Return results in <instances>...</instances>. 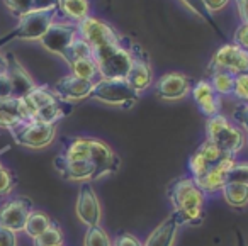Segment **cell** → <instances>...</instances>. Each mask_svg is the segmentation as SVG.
I'll return each instance as SVG.
<instances>
[{"label":"cell","instance_id":"cell-1","mask_svg":"<svg viewBox=\"0 0 248 246\" xmlns=\"http://www.w3.org/2000/svg\"><path fill=\"white\" fill-rule=\"evenodd\" d=\"M169 199L179 226H199L206 217V194L190 177H179L169 185Z\"/></svg>","mask_w":248,"mask_h":246},{"label":"cell","instance_id":"cell-2","mask_svg":"<svg viewBox=\"0 0 248 246\" xmlns=\"http://www.w3.org/2000/svg\"><path fill=\"white\" fill-rule=\"evenodd\" d=\"M92 56L97 63L99 78L126 80L133 65V51L126 48L121 39L102 48L92 49Z\"/></svg>","mask_w":248,"mask_h":246},{"label":"cell","instance_id":"cell-3","mask_svg":"<svg viewBox=\"0 0 248 246\" xmlns=\"http://www.w3.org/2000/svg\"><path fill=\"white\" fill-rule=\"evenodd\" d=\"M206 134V139L213 141L224 154H230V156H234L245 146V134L241 133V129L231 124L221 114L207 119Z\"/></svg>","mask_w":248,"mask_h":246},{"label":"cell","instance_id":"cell-4","mask_svg":"<svg viewBox=\"0 0 248 246\" xmlns=\"http://www.w3.org/2000/svg\"><path fill=\"white\" fill-rule=\"evenodd\" d=\"M90 99L97 100V102L107 104V106L131 109L138 102L140 93L136 90H133L126 80L99 78L97 82H93Z\"/></svg>","mask_w":248,"mask_h":246},{"label":"cell","instance_id":"cell-5","mask_svg":"<svg viewBox=\"0 0 248 246\" xmlns=\"http://www.w3.org/2000/svg\"><path fill=\"white\" fill-rule=\"evenodd\" d=\"M56 14H58V7L28 12V14L19 19V26L14 29V32H11L7 38H4L0 41V46H2V43L9 41L11 38L28 39V41L41 39L46 34V31L51 28L53 22H55Z\"/></svg>","mask_w":248,"mask_h":246},{"label":"cell","instance_id":"cell-6","mask_svg":"<svg viewBox=\"0 0 248 246\" xmlns=\"http://www.w3.org/2000/svg\"><path fill=\"white\" fill-rule=\"evenodd\" d=\"M12 138L17 144L32 150H41L53 143L56 136L55 124H46L41 121H28V123L19 124L17 127L11 131Z\"/></svg>","mask_w":248,"mask_h":246},{"label":"cell","instance_id":"cell-7","mask_svg":"<svg viewBox=\"0 0 248 246\" xmlns=\"http://www.w3.org/2000/svg\"><path fill=\"white\" fill-rule=\"evenodd\" d=\"M230 72L233 75H240V73L248 72V53L243 51L240 46L233 45H224L223 48H219L214 53L213 60H211L207 72Z\"/></svg>","mask_w":248,"mask_h":246},{"label":"cell","instance_id":"cell-8","mask_svg":"<svg viewBox=\"0 0 248 246\" xmlns=\"http://www.w3.org/2000/svg\"><path fill=\"white\" fill-rule=\"evenodd\" d=\"M77 31H78V36L90 46L92 49L102 48L106 45H110V43L119 41V36L117 32L110 28L109 24H106L104 21L97 17H85L83 21H80L77 24Z\"/></svg>","mask_w":248,"mask_h":246},{"label":"cell","instance_id":"cell-9","mask_svg":"<svg viewBox=\"0 0 248 246\" xmlns=\"http://www.w3.org/2000/svg\"><path fill=\"white\" fill-rule=\"evenodd\" d=\"M32 212V202L28 197H14L0 205V226L14 232L24 231L26 221Z\"/></svg>","mask_w":248,"mask_h":246},{"label":"cell","instance_id":"cell-10","mask_svg":"<svg viewBox=\"0 0 248 246\" xmlns=\"http://www.w3.org/2000/svg\"><path fill=\"white\" fill-rule=\"evenodd\" d=\"M75 212H77V215H78V219L87 226V228L100 226L102 209H100L99 197H97V194L93 192V188L90 187L89 182H85V184L78 188Z\"/></svg>","mask_w":248,"mask_h":246},{"label":"cell","instance_id":"cell-11","mask_svg":"<svg viewBox=\"0 0 248 246\" xmlns=\"http://www.w3.org/2000/svg\"><path fill=\"white\" fill-rule=\"evenodd\" d=\"M78 38V31H77V24H70V22H53L51 28L46 31L39 41L48 51L55 53V55L63 56V53L68 49L75 39Z\"/></svg>","mask_w":248,"mask_h":246},{"label":"cell","instance_id":"cell-12","mask_svg":"<svg viewBox=\"0 0 248 246\" xmlns=\"http://www.w3.org/2000/svg\"><path fill=\"white\" fill-rule=\"evenodd\" d=\"M190 90H192L190 78L179 72L165 73L155 83V95L162 100H180Z\"/></svg>","mask_w":248,"mask_h":246},{"label":"cell","instance_id":"cell-13","mask_svg":"<svg viewBox=\"0 0 248 246\" xmlns=\"http://www.w3.org/2000/svg\"><path fill=\"white\" fill-rule=\"evenodd\" d=\"M234 165H236L234 156L226 154L223 160H219L216 165H213V167L207 170V173L204 175V177H201L199 180H194V182L199 185V188L206 195L221 192L224 185H226V182H228V173H230V170L234 167Z\"/></svg>","mask_w":248,"mask_h":246},{"label":"cell","instance_id":"cell-14","mask_svg":"<svg viewBox=\"0 0 248 246\" xmlns=\"http://www.w3.org/2000/svg\"><path fill=\"white\" fill-rule=\"evenodd\" d=\"M93 89V82L89 80H82L73 77L72 73L63 78H60L53 87V92L56 93L58 99H62L63 102H80L83 99H89Z\"/></svg>","mask_w":248,"mask_h":246},{"label":"cell","instance_id":"cell-15","mask_svg":"<svg viewBox=\"0 0 248 246\" xmlns=\"http://www.w3.org/2000/svg\"><path fill=\"white\" fill-rule=\"evenodd\" d=\"M126 82L138 93L148 90L153 83V72H152V65H150V60L140 49L136 53H133V65L128 72Z\"/></svg>","mask_w":248,"mask_h":246},{"label":"cell","instance_id":"cell-16","mask_svg":"<svg viewBox=\"0 0 248 246\" xmlns=\"http://www.w3.org/2000/svg\"><path fill=\"white\" fill-rule=\"evenodd\" d=\"M5 63V72H7L9 78L12 83V97L16 99H24L29 92L36 87L34 80L31 78L26 68L17 62L14 55H7V58L4 60Z\"/></svg>","mask_w":248,"mask_h":246},{"label":"cell","instance_id":"cell-17","mask_svg":"<svg viewBox=\"0 0 248 246\" xmlns=\"http://www.w3.org/2000/svg\"><path fill=\"white\" fill-rule=\"evenodd\" d=\"M32 121L24 100L9 97V99H0V127L12 131L19 124Z\"/></svg>","mask_w":248,"mask_h":246},{"label":"cell","instance_id":"cell-18","mask_svg":"<svg viewBox=\"0 0 248 246\" xmlns=\"http://www.w3.org/2000/svg\"><path fill=\"white\" fill-rule=\"evenodd\" d=\"M55 168L60 171V175H62L65 180H70V182H92L99 178L97 168L92 160L70 163V161H65L60 156H56Z\"/></svg>","mask_w":248,"mask_h":246},{"label":"cell","instance_id":"cell-19","mask_svg":"<svg viewBox=\"0 0 248 246\" xmlns=\"http://www.w3.org/2000/svg\"><path fill=\"white\" fill-rule=\"evenodd\" d=\"M192 97H194V102L199 107V110L207 119L219 114L221 100H219V95L214 92L209 80H201V82H197L196 87L192 89Z\"/></svg>","mask_w":248,"mask_h":246},{"label":"cell","instance_id":"cell-20","mask_svg":"<svg viewBox=\"0 0 248 246\" xmlns=\"http://www.w3.org/2000/svg\"><path fill=\"white\" fill-rule=\"evenodd\" d=\"M90 143H92V161L97 168L99 178L107 173H114V171L119 170V165H121L119 156L104 141L90 139Z\"/></svg>","mask_w":248,"mask_h":246},{"label":"cell","instance_id":"cell-21","mask_svg":"<svg viewBox=\"0 0 248 246\" xmlns=\"http://www.w3.org/2000/svg\"><path fill=\"white\" fill-rule=\"evenodd\" d=\"M179 222H177L175 215H169L165 221H162L145 239L143 246H173L177 239V232H179Z\"/></svg>","mask_w":248,"mask_h":246},{"label":"cell","instance_id":"cell-22","mask_svg":"<svg viewBox=\"0 0 248 246\" xmlns=\"http://www.w3.org/2000/svg\"><path fill=\"white\" fill-rule=\"evenodd\" d=\"M62 160L75 163V161H90L92 160V143L90 138H72L65 139L62 153L58 154Z\"/></svg>","mask_w":248,"mask_h":246},{"label":"cell","instance_id":"cell-23","mask_svg":"<svg viewBox=\"0 0 248 246\" xmlns=\"http://www.w3.org/2000/svg\"><path fill=\"white\" fill-rule=\"evenodd\" d=\"M223 197L228 205L234 209H243L248 205V185L234 184V182H226L223 187Z\"/></svg>","mask_w":248,"mask_h":246},{"label":"cell","instance_id":"cell-24","mask_svg":"<svg viewBox=\"0 0 248 246\" xmlns=\"http://www.w3.org/2000/svg\"><path fill=\"white\" fill-rule=\"evenodd\" d=\"M58 9L70 21L78 24L80 21L89 17L90 4L89 0H58Z\"/></svg>","mask_w":248,"mask_h":246},{"label":"cell","instance_id":"cell-25","mask_svg":"<svg viewBox=\"0 0 248 246\" xmlns=\"http://www.w3.org/2000/svg\"><path fill=\"white\" fill-rule=\"evenodd\" d=\"M70 70H72V75L77 78L89 80V82H97V78H99V70H97V63L93 56L75 60L73 63H70Z\"/></svg>","mask_w":248,"mask_h":246},{"label":"cell","instance_id":"cell-26","mask_svg":"<svg viewBox=\"0 0 248 246\" xmlns=\"http://www.w3.org/2000/svg\"><path fill=\"white\" fill-rule=\"evenodd\" d=\"M51 222L53 221L49 219V215L46 214V212L34 211V209H32V212L29 214V217H28V221H26L24 232L31 239H36L39 234H43V232H45L46 229L51 226Z\"/></svg>","mask_w":248,"mask_h":246},{"label":"cell","instance_id":"cell-27","mask_svg":"<svg viewBox=\"0 0 248 246\" xmlns=\"http://www.w3.org/2000/svg\"><path fill=\"white\" fill-rule=\"evenodd\" d=\"M209 83L213 85L214 92H216L219 97L221 95H231V93H233V87H234V75L230 72H223V70H219V72L211 73Z\"/></svg>","mask_w":248,"mask_h":246},{"label":"cell","instance_id":"cell-28","mask_svg":"<svg viewBox=\"0 0 248 246\" xmlns=\"http://www.w3.org/2000/svg\"><path fill=\"white\" fill-rule=\"evenodd\" d=\"M87 56H92V48H90V46L78 36V38H77L75 41L68 46V49L63 53L62 58L70 65V63H73L75 60L87 58Z\"/></svg>","mask_w":248,"mask_h":246},{"label":"cell","instance_id":"cell-29","mask_svg":"<svg viewBox=\"0 0 248 246\" xmlns=\"http://www.w3.org/2000/svg\"><path fill=\"white\" fill-rule=\"evenodd\" d=\"M34 246H55L63 245V231L56 222H51L48 229L43 234H39L36 239H32Z\"/></svg>","mask_w":248,"mask_h":246},{"label":"cell","instance_id":"cell-30","mask_svg":"<svg viewBox=\"0 0 248 246\" xmlns=\"http://www.w3.org/2000/svg\"><path fill=\"white\" fill-rule=\"evenodd\" d=\"M83 246H112V241L106 229H102L100 226H92V228H87V232L83 236Z\"/></svg>","mask_w":248,"mask_h":246},{"label":"cell","instance_id":"cell-31","mask_svg":"<svg viewBox=\"0 0 248 246\" xmlns=\"http://www.w3.org/2000/svg\"><path fill=\"white\" fill-rule=\"evenodd\" d=\"M197 153H199L209 165H216L217 161L223 160V158L226 156V154H224L223 151H221L219 148H217L216 144L209 139H206L204 143H201V146L197 148Z\"/></svg>","mask_w":248,"mask_h":246},{"label":"cell","instance_id":"cell-32","mask_svg":"<svg viewBox=\"0 0 248 246\" xmlns=\"http://www.w3.org/2000/svg\"><path fill=\"white\" fill-rule=\"evenodd\" d=\"M211 167H213V165L207 163L197 151L189 158V171H190V178H192V180H199L201 177H204Z\"/></svg>","mask_w":248,"mask_h":246},{"label":"cell","instance_id":"cell-33","mask_svg":"<svg viewBox=\"0 0 248 246\" xmlns=\"http://www.w3.org/2000/svg\"><path fill=\"white\" fill-rule=\"evenodd\" d=\"M16 187V175L7 168H0V199L7 197L12 194Z\"/></svg>","mask_w":248,"mask_h":246},{"label":"cell","instance_id":"cell-34","mask_svg":"<svg viewBox=\"0 0 248 246\" xmlns=\"http://www.w3.org/2000/svg\"><path fill=\"white\" fill-rule=\"evenodd\" d=\"M233 95L238 97L241 102H248V72L234 75Z\"/></svg>","mask_w":248,"mask_h":246},{"label":"cell","instance_id":"cell-35","mask_svg":"<svg viewBox=\"0 0 248 246\" xmlns=\"http://www.w3.org/2000/svg\"><path fill=\"white\" fill-rule=\"evenodd\" d=\"M5 4L19 19L28 12L34 11V0H5Z\"/></svg>","mask_w":248,"mask_h":246},{"label":"cell","instance_id":"cell-36","mask_svg":"<svg viewBox=\"0 0 248 246\" xmlns=\"http://www.w3.org/2000/svg\"><path fill=\"white\" fill-rule=\"evenodd\" d=\"M228 182L248 185V163H236L228 173Z\"/></svg>","mask_w":248,"mask_h":246},{"label":"cell","instance_id":"cell-37","mask_svg":"<svg viewBox=\"0 0 248 246\" xmlns=\"http://www.w3.org/2000/svg\"><path fill=\"white\" fill-rule=\"evenodd\" d=\"M182 2L194 12V14H197L199 17H202L204 21L211 22V14L206 9V5H204V0H182Z\"/></svg>","mask_w":248,"mask_h":246},{"label":"cell","instance_id":"cell-38","mask_svg":"<svg viewBox=\"0 0 248 246\" xmlns=\"http://www.w3.org/2000/svg\"><path fill=\"white\" fill-rule=\"evenodd\" d=\"M114 246H143V243L140 241L136 236L121 231V232H117V236L114 238Z\"/></svg>","mask_w":248,"mask_h":246},{"label":"cell","instance_id":"cell-39","mask_svg":"<svg viewBox=\"0 0 248 246\" xmlns=\"http://www.w3.org/2000/svg\"><path fill=\"white\" fill-rule=\"evenodd\" d=\"M233 117H234V121L238 123V126L248 133V102L240 104V106H238V109L233 112Z\"/></svg>","mask_w":248,"mask_h":246},{"label":"cell","instance_id":"cell-40","mask_svg":"<svg viewBox=\"0 0 248 246\" xmlns=\"http://www.w3.org/2000/svg\"><path fill=\"white\" fill-rule=\"evenodd\" d=\"M234 45L240 46L243 51L248 53V24L241 22V26L236 29V32H234Z\"/></svg>","mask_w":248,"mask_h":246},{"label":"cell","instance_id":"cell-41","mask_svg":"<svg viewBox=\"0 0 248 246\" xmlns=\"http://www.w3.org/2000/svg\"><path fill=\"white\" fill-rule=\"evenodd\" d=\"M9 97H12V83L4 68V72H0V99H9Z\"/></svg>","mask_w":248,"mask_h":246},{"label":"cell","instance_id":"cell-42","mask_svg":"<svg viewBox=\"0 0 248 246\" xmlns=\"http://www.w3.org/2000/svg\"><path fill=\"white\" fill-rule=\"evenodd\" d=\"M0 246H19L17 245V232L0 226Z\"/></svg>","mask_w":248,"mask_h":246},{"label":"cell","instance_id":"cell-43","mask_svg":"<svg viewBox=\"0 0 248 246\" xmlns=\"http://www.w3.org/2000/svg\"><path fill=\"white\" fill-rule=\"evenodd\" d=\"M228 2H230V0H204V5H206V9L211 14V12H217L223 7H226Z\"/></svg>","mask_w":248,"mask_h":246},{"label":"cell","instance_id":"cell-44","mask_svg":"<svg viewBox=\"0 0 248 246\" xmlns=\"http://www.w3.org/2000/svg\"><path fill=\"white\" fill-rule=\"evenodd\" d=\"M238 12L243 24H248V0H238Z\"/></svg>","mask_w":248,"mask_h":246},{"label":"cell","instance_id":"cell-45","mask_svg":"<svg viewBox=\"0 0 248 246\" xmlns=\"http://www.w3.org/2000/svg\"><path fill=\"white\" fill-rule=\"evenodd\" d=\"M234 239H236V246H248L247 241H245L243 234H241L240 231H236V234H234Z\"/></svg>","mask_w":248,"mask_h":246},{"label":"cell","instance_id":"cell-46","mask_svg":"<svg viewBox=\"0 0 248 246\" xmlns=\"http://www.w3.org/2000/svg\"><path fill=\"white\" fill-rule=\"evenodd\" d=\"M4 68H5V63L0 62V72H4Z\"/></svg>","mask_w":248,"mask_h":246},{"label":"cell","instance_id":"cell-47","mask_svg":"<svg viewBox=\"0 0 248 246\" xmlns=\"http://www.w3.org/2000/svg\"><path fill=\"white\" fill-rule=\"evenodd\" d=\"M55 246H65V245H55Z\"/></svg>","mask_w":248,"mask_h":246},{"label":"cell","instance_id":"cell-48","mask_svg":"<svg viewBox=\"0 0 248 246\" xmlns=\"http://www.w3.org/2000/svg\"><path fill=\"white\" fill-rule=\"evenodd\" d=\"M0 168H2V163H0Z\"/></svg>","mask_w":248,"mask_h":246}]
</instances>
